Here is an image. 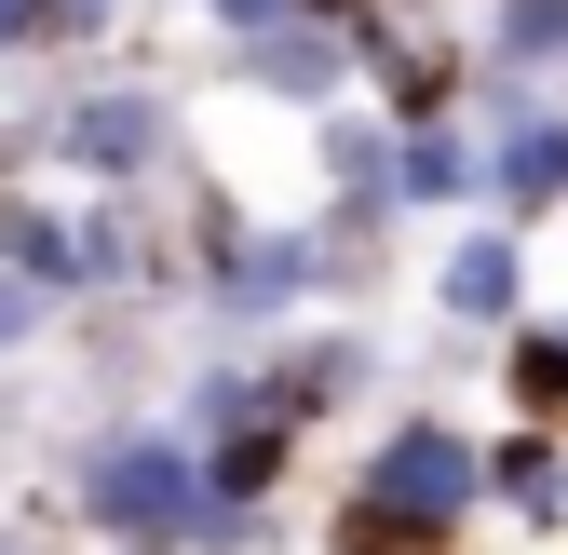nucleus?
<instances>
[{
  "mask_svg": "<svg viewBox=\"0 0 568 555\" xmlns=\"http://www.w3.org/2000/svg\"><path fill=\"white\" fill-rule=\"evenodd\" d=\"M474 122H487V203H501L515 231L555 218L568 203V109H555V82H501Z\"/></svg>",
  "mask_w": 568,
  "mask_h": 555,
  "instance_id": "nucleus-4",
  "label": "nucleus"
},
{
  "mask_svg": "<svg viewBox=\"0 0 568 555\" xmlns=\"http://www.w3.org/2000/svg\"><path fill=\"white\" fill-rule=\"evenodd\" d=\"M325 231H352V244H379L393 218H406V122L366 95V109H325Z\"/></svg>",
  "mask_w": 568,
  "mask_h": 555,
  "instance_id": "nucleus-5",
  "label": "nucleus"
},
{
  "mask_svg": "<svg viewBox=\"0 0 568 555\" xmlns=\"http://www.w3.org/2000/svg\"><path fill=\"white\" fill-rule=\"evenodd\" d=\"M41 163L95 176V190L163 176V163H176V95H150V82H82V95H54V109H41Z\"/></svg>",
  "mask_w": 568,
  "mask_h": 555,
  "instance_id": "nucleus-3",
  "label": "nucleus"
},
{
  "mask_svg": "<svg viewBox=\"0 0 568 555\" xmlns=\"http://www.w3.org/2000/svg\"><path fill=\"white\" fill-rule=\"evenodd\" d=\"M474 502H487V434L419 406V421H393L352 461V488L325 515V555H447V528H474Z\"/></svg>",
  "mask_w": 568,
  "mask_h": 555,
  "instance_id": "nucleus-1",
  "label": "nucleus"
},
{
  "mask_svg": "<svg viewBox=\"0 0 568 555\" xmlns=\"http://www.w3.org/2000/svg\"><path fill=\"white\" fill-rule=\"evenodd\" d=\"M434 203H487V122L460 109L406 122V218H434Z\"/></svg>",
  "mask_w": 568,
  "mask_h": 555,
  "instance_id": "nucleus-9",
  "label": "nucleus"
},
{
  "mask_svg": "<svg viewBox=\"0 0 568 555\" xmlns=\"http://www.w3.org/2000/svg\"><path fill=\"white\" fill-rule=\"evenodd\" d=\"M474 54H487V82H568V0H487Z\"/></svg>",
  "mask_w": 568,
  "mask_h": 555,
  "instance_id": "nucleus-10",
  "label": "nucleus"
},
{
  "mask_svg": "<svg viewBox=\"0 0 568 555\" xmlns=\"http://www.w3.org/2000/svg\"><path fill=\"white\" fill-rule=\"evenodd\" d=\"M231 82L271 95V109H338V82H352V28H338V14H284V28L231 41Z\"/></svg>",
  "mask_w": 568,
  "mask_h": 555,
  "instance_id": "nucleus-6",
  "label": "nucleus"
},
{
  "mask_svg": "<svg viewBox=\"0 0 568 555\" xmlns=\"http://www.w3.org/2000/svg\"><path fill=\"white\" fill-rule=\"evenodd\" d=\"M284 14H312V0H203V28H217V41H257V28H284Z\"/></svg>",
  "mask_w": 568,
  "mask_h": 555,
  "instance_id": "nucleus-13",
  "label": "nucleus"
},
{
  "mask_svg": "<svg viewBox=\"0 0 568 555\" xmlns=\"http://www.w3.org/2000/svg\"><path fill=\"white\" fill-rule=\"evenodd\" d=\"M434 312H447V325H528V244H515V218L447 231V258H434Z\"/></svg>",
  "mask_w": 568,
  "mask_h": 555,
  "instance_id": "nucleus-7",
  "label": "nucleus"
},
{
  "mask_svg": "<svg viewBox=\"0 0 568 555\" xmlns=\"http://www.w3.org/2000/svg\"><path fill=\"white\" fill-rule=\"evenodd\" d=\"M501 380H515V406H528V421H555V434H568V325H515Z\"/></svg>",
  "mask_w": 568,
  "mask_h": 555,
  "instance_id": "nucleus-12",
  "label": "nucleus"
},
{
  "mask_svg": "<svg viewBox=\"0 0 568 555\" xmlns=\"http://www.w3.org/2000/svg\"><path fill=\"white\" fill-rule=\"evenodd\" d=\"M0 271H28L41 299L95 285V258H82V203H0Z\"/></svg>",
  "mask_w": 568,
  "mask_h": 555,
  "instance_id": "nucleus-11",
  "label": "nucleus"
},
{
  "mask_svg": "<svg viewBox=\"0 0 568 555\" xmlns=\"http://www.w3.org/2000/svg\"><path fill=\"white\" fill-rule=\"evenodd\" d=\"M82 515L122 555H257V502H217L190 434H95L82 447Z\"/></svg>",
  "mask_w": 568,
  "mask_h": 555,
  "instance_id": "nucleus-2",
  "label": "nucleus"
},
{
  "mask_svg": "<svg viewBox=\"0 0 568 555\" xmlns=\"http://www.w3.org/2000/svg\"><path fill=\"white\" fill-rule=\"evenodd\" d=\"M487 502H501L515 528H568V447H555V421L487 434Z\"/></svg>",
  "mask_w": 568,
  "mask_h": 555,
  "instance_id": "nucleus-8",
  "label": "nucleus"
}]
</instances>
